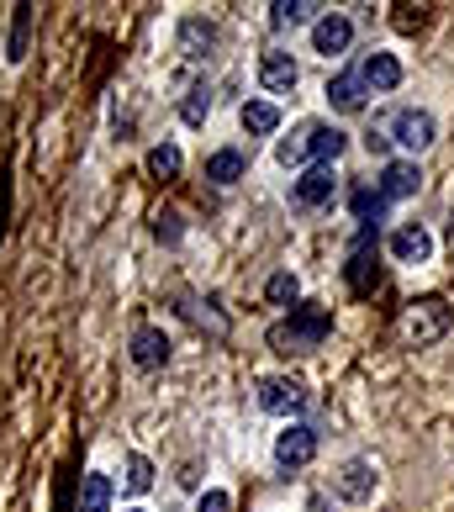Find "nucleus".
<instances>
[{
    "label": "nucleus",
    "mask_w": 454,
    "mask_h": 512,
    "mask_svg": "<svg viewBox=\"0 0 454 512\" xmlns=\"http://www.w3.org/2000/svg\"><path fill=\"white\" fill-rule=\"evenodd\" d=\"M433 117L428 111H418V106H407V111H396L391 117V143H402V148H412V154H423V148L433 143Z\"/></svg>",
    "instance_id": "nucleus-7"
},
{
    "label": "nucleus",
    "mask_w": 454,
    "mask_h": 512,
    "mask_svg": "<svg viewBox=\"0 0 454 512\" xmlns=\"http://www.w3.org/2000/svg\"><path fill=\"white\" fill-rule=\"evenodd\" d=\"M27 37H32V6H16V22H11V48H6V59H11V64H22V59H27Z\"/></svg>",
    "instance_id": "nucleus-24"
},
{
    "label": "nucleus",
    "mask_w": 454,
    "mask_h": 512,
    "mask_svg": "<svg viewBox=\"0 0 454 512\" xmlns=\"http://www.w3.org/2000/svg\"><path fill=\"white\" fill-rule=\"evenodd\" d=\"M349 43H354V22H349V16L328 11V16H317V22H312V48L323 53V59H333V53H344Z\"/></svg>",
    "instance_id": "nucleus-8"
},
{
    "label": "nucleus",
    "mask_w": 454,
    "mask_h": 512,
    "mask_svg": "<svg viewBox=\"0 0 454 512\" xmlns=\"http://www.w3.org/2000/svg\"><path fill=\"white\" fill-rule=\"evenodd\" d=\"M328 333H333L328 307H296L291 317H280L270 328V349L275 354H312V349H323Z\"/></svg>",
    "instance_id": "nucleus-1"
},
{
    "label": "nucleus",
    "mask_w": 454,
    "mask_h": 512,
    "mask_svg": "<svg viewBox=\"0 0 454 512\" xmlns=\"http://www.w3.org/2000/svg\"><path fill=\"white\" fill-rule=\"evenodd\" d=\"M275 159L286 164V169H291V164H307V159H312V122H307V127H296L291 138H280Z\"/></svg>",
    "instance_id": "nucleus-20"
},
{
    "label": "nucleus",
    "mask_w": 454,
    "mask_h": 512,
    "mask_svg": "<svg viewBox=\"0 0 454 512\" xmlns=\"http://www.w3.org/2000/svg\"><path fill=\"white\" fill-rule=\"evenodd\" d=\"M180 148L175 143H159V148H148V175H154V180H175L180 175Z\"/></svg>",
    "instance_id": "nucleus-23"
},
{
    "label": "nucleus",
    "mask_w": 454,
    "mask_h": 512,
    "mask_svg": "<svg viewBox=\"0 0 454 512\" xmlns=\"http://www.w3.org/2000/svg\"><path fill=\"white\" fill-rule=\"evenodd\" d=\"M449 227H454V212H449Z\"/></svg>",
    "instance_id": "nucleus-31"
},
{
    "label": "nucleus",
    "mask_w": 454,
    "mask_h": 512,
    "mask_svg": "<svg viewBox=\"0 0 454 512\" xmlns=\"http://www.w3.org/2000/svg\"><path fill=\"white\" fill-rule=\"evenodd\" d=\"M301 402H307V386L291 381V375H264V381H259V407H264V412L291 417Z\"/></svg>",
    "instance_id": "nucleus-5"
},
{
    "label": "nucleus",
    "mask_w": 454,
    "mask_h": 512,
    "mask_svg": "<svg viewBox=\"0 0 454 512\" xmlns=\"http://www.w3.org/2000/svg\"><path fill=\"white\" fill-rule=\"evenodd\" d=\"M275 127H280V106H275V101H249V106H243V132L270 138Z\"/></svg>",
    "instance_id": "nucleus-17"
},
{
    "label": "nucleus",
    "mask_w": 454,
    "mask_h": 512,
    "mask_svg": "<svg viewBox=\"0 0 454 512\" xmlns=\"http://www.w3.org/2000/svg\"><path fill=\"white\" fill-rule=\"evenodd\" d=\"M164 359H169V338L159 328H138V333H132V365H138V370H159Z\"/></svg>",
    "instance_id": "nucleus-14"
},
{
    "label": "nucleus",
    "mask_w": 454,
    "mask_h": 512,
    "mask_svg": "<svg viewBox=\"0 0 454 512\" xmlns=\"http://www.w3.org/2000/svg\"><path fill=\"white\" fill-rule=\"evenodd\" d=\"M196 512H233V497H227V491H206L196 502Z\"/></svg>",
    "instance_id": "nucleus-29"
},
{
    "label": "nucleus",
    "mask_w": 454,
    "mask_h": 512,
    "mask_svg": "<svg viewBox=\"0 0 454 512\" xmlns=\"http://www.w3.org/2000/svg\"><path fill=\"white\" fill-rule=\"evenodd\" d=\"M333 191H338L333 164H312L307 175H301V180L291 185V201L301 206V212H317V206H328V201H333Z\"/></svg>",
    "instance_id": "nucleus-6"
},
{
    "label": "nucleus",
    "mask_w": 454,
    "mask_h": 512,
    "mask_svg": "<svg viewBox=\"0 0 454 512\" xmlns=\"http://www.w3.org/2000/svg\"><path fill=\"white\" fill-rule=\"evenodd\" d=\"M312 454H317V428H307V423H291V428L275 439V465H280V470L312 465Z\"/></svg>",
    "instance_id": "nucleus-3"
},
{
    "label": "nucleus",
    "mask_w": 454,
    "mask_h": 512,
    "mask_svg": "<svg viewBox=\"0 0 454 512\" xmlns=\"http://www.w3.org/2000/svg\"><path fill=\"white\" fill-rule=\"evenodd\" d=\"M444 333H449V301H444V296H418V301H407V312H402V338H407L412 349L439 344Z\"/></svg>",
    "instance_id": "nucleus-2"
},
{
    "label": "nucleus",
    "mask_w": 454,
    "mask_h": 512,
    "mask_svg": "<svg viewBox=\"0 0 454 512\" xmlns=\"http://www.w3.org/2000/svg\"><path fill=\"white\" fill-rule=\"evenodd\" d=\"M428 254H433L428 227H396V233H391V259H402V264H423Z\"/></svg>",
    "instance_id": "nucleus-13"
},
{
    "label": "nucleus",
    "mask_w": 454,
    "mask_h": 512,
    "mask_svg": "<svg viewBox=\"0 0 454 512\" xmlns=\"http://www.w3.org/2000/svg\"><path fill=\"white\" fill-rule=\"evenodd\" d=\"M175 222H180L175 212H164V217H159V238H169V243H175V238H180V227H175Z\"/></svg>",
    "instance_id": "nucleus-30"
},
{
    "label": "nucleus",
    "mask_w": 454,
    "mask_h": 512,
    "mask_svg": "<svg viewBox=\"0 0 454 512\" xmlns=\"http://www.w3.org/2000/svg\"><path fill=\"white\" fill-rule=\"evenodd\" d=\"M386 206H391V201H386L381 191H354V217L365 222V227L381 222V217H386Z\"/></svg>",
    "instance_id": "nucleus-27"
},
{
    "label": "nucleus",
    "mask_w": 454,
    "mask_h": 512,
    "mask_svg": "<svg viewBox=\"0 0 454 512\" xmlns=\"http://www.w3.org/2000/svg\"><path fill=\"white\" fill-rule=\"evenodd\" d=\"M132 512H143V507H132Z\"/></svg>",
    "instance_id": "nucleus-32"
},
{
    "label": "nucleus",
    "mask_w": 454,
    "mask_h": 512,
    "mask_svg": "<svg viewBox=\"0 0 454 512\" xmlns=\"http://www.w3.org/2000/svg\"><path fill=\"white\" fill-rule=\"evenodd\" d=\"M418 185H423V169L412 164V159H391V164L381 169V196H386V201L418 196Z\"/></svg>",
    "instance_id": "nucleus-9"
},
{
    "label": "nucleus",
    "mask_w": 454,
    "mask_h": 512,
    "mask_svg": "<svg viewBox=\"0 0 454 512\" xmlns=\"http://www.w3.org/2000/svg\"><path fill=\"white\" fill-rule=\"evenodd\" d=\"M206 180H212V185L243 180V154H238V148H217V154L206 159Z\"/></svg>",
    "instance_id": "nucleus-18"
},
{
    "label": "nucleus",
    "mask_w": 454,
    "mask_h": 512,
    "mask_svg": "<svg viewBox=\"0 0 454 512\" xmlns=\"http://www.w3.org/2000/svg\"><path fill=\"white\" fill-rule=\"evenodd\" d=\"M359 80H365V90H396L402 85V64H396V53H370L359 64Z\"/></svg>",
    "instance_id": "nucleus-12"
},
{
    "label": "nucleus",
    "mask_w": 454,
    "mask_h": 512,
    "mask_svg": "<svg viewBox=\"0 0 454 512\" xmlns=\"http://www.w3.org/2000/svg\"><path fill=\"white\" fill-rule=\"evenodd\" d=\"M122 486H127V491H148V486H154V460H148V454H127Z\"/></svg>",
    "instance_id": "nucleus-28"
},
{
    "label": "nucleus",
    "mask_w": 454,
    "mask_h": 512,
    "mask_svg": "<svg viewBox=\"0 0 454 512\" xmlns=\"http://www.w3.org/2000/svg\"><path fill=\"white\" fill-rule=\"evenodd\" d=\"M80 512H111V476L90 470V476L80 481Z\"/></svg>",
    "instance_id": "nucleus-19"
},
{
    "label": "nucleus",
    "mask_w": 454,
    "mask_h": 512,
    "mask_svg": "<svg viewBox=\"0 0 454 512\" xmlns=\"http://www.w3.org/2000/svg\"><path fill=\"white\" fill-rule=\"evenodd\" d=\"M264 296H270L275 307H296V296H301V280H296L291 270H280V275H270V286H264Z\"/></svg>",
    "instance_id": "nucleus-26"
},
{
    "label": "nucleus",
    "mask_w": 454,
    "mask_h": 512,
    "mask_svg": "<svg viewBox=\"0 0 454 512\" xmlns=\"http://www.w3.org/2000/svg\"><path fill=\"white\" fill-rule=\"evenodd\" d=\"M180 48H185V59H206V48H212V27H206V22H185L180 27Z\"/></svg>",
    "instance_id": "nucleus-25"
},
{
    "label": "nucleus",
    "mask_w": 454,
    "mask_h": 512,
    "mask_svg": "<svg viewBox=\"0 0 454 512\" xmlns=\"http://www.w3.org/2000/svg\"><path fill=\"white\" fill-rule=\"evenodd\" d=\"M206 117H212V90L191 85V90H185V101H180V122H185V127H201Z\"/></svg>",
    "instance_id": "nucleus-22"
},
{
    "label": "nucleus",
    "mask_w": 454,
    "mask_h": 512,
    "mask_svg": "<svg viewBox=\"0 0 454 512\" xmlns=\"http://www.w3.org/2000/svg\"><path fill=\"white\" fill-rule=\"evenodd\" d=\"M370 238H375V227H365V233H359V249H354L349 264H344V280H349L354 296H370L375 286H381V264H375V254H370Z\"/></svg>",
    "instance_id": "nucleus-4"
},
{
    "label": "nucleus",
    "mask_w": 454,
    "mask_h": 512,
    "mask_svg": "<svg viewBox=\"0 0 454 512\" xmlns=\"http://www.w3.org/2000/svg\"><path fill=\"white\" fill-rule=\"evenodd\" d=\"M317 11L323 6H312V0H275L270 6V16L280 27H307V22H317Z\"/></svg>",
    "instance_id": "nucleus-21"
},
{
    "label": "nucleus",
    "mask_w": 454,
    "mask_h": 512,
    "mask_svg": "<svg viewBox=\"0 0 454 512\" xmlns=\"http://www.w3.org/2000/svg\"><path fill=\"white\" fill-rule=\"evenodd\" d=\"M333 491H338L344 502H370V491H375V465H370V460H349V465L333 476Z\"/></svg>",
    "instance_id": "nucleus-10"
},
{
    "label": "nucleus",
    "mask_w": 454,
    "mask_h": 512,
    "mask_svg": "<svg viewBox=\"0 0 454 512\" xmlns=\"http://www.w3.org/2000/svg\"><path fill=\"white\" fill-rule=\"evenodd\" d=\"M344 148H349V132H338V127H328V122H312V159H317V164H333Z\"/></svg>",
    "instance_id": "nucleus-16"
},
{
    "label": "nucleus",
    "mask_w": 454,
    "mask_h": 512,
    "mask_svg": "<svg viewBox=\"0 0 454 512\" xmlns=\"http://www.w3.org/2000/svg\"><path fill=\"white\" fill-rule=\"evenodd\" d=\"M259 80H264V90H275V96H291V90H296V80H301V69H296V59H291V53H264V64H259Z\"/></svg>",
    "instance_id": "nucleus-11"
},
{
    "label": "nucleus",
    "mask_w": 454,
    "mask_h": 512,
    "mask_svg": "<svg viewBox=\"0 0 454 512\" xmlns=\"http://www.w3.org/2000/svg\"><path fill=\"white\" fill-rule=\"evenodd\" d=\"M365 80H359V69H349V74H338V80H328V101H333V111H365Z\"/></svg>",
    "instance_id": "nucleus-15"
}]
</instances>
